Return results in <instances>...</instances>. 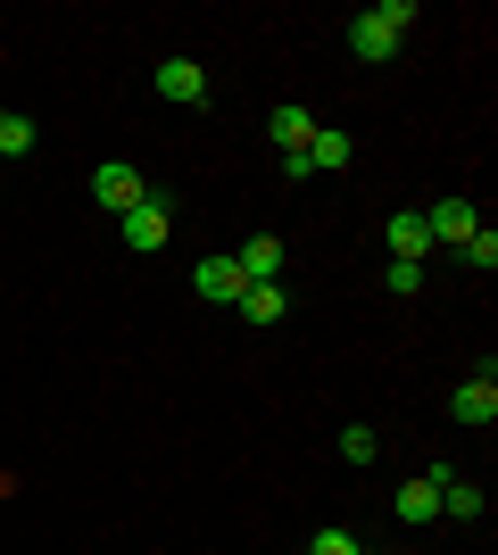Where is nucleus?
<instances>
[{
	"label": "nucleus",
	"instance_id": "2",
	"mask_svg": "<svg viewBox=\"0 0 498 555\" xmlns=\"http://www.w3.org/2000/svg\"><path fill=\"white\" fill-rule=\"evenodd\" d=\"M191 291H200V299H216V307H241L250 274H241V257H233V249H216V257H200V266H191Z\"/></svg>",
	"mask_w": 498,
	"mask_h": 555
},
{
	"label": "nucleus",
	"instance_id": "1",
	"mask_svg": "<svg viewBox=\"0 0 498 555\" xmlns=\"http://www.w3.org/2000/svg\"><path fill=\"white\" fill-rule=\"evenodd\" d=\"M407 25H416V0H382V9H366V17H349V50L366 59V67H382V59H399Z\"/></svg>",
	"mask_w": 498,
	"mask_h": 555
},
{
	"label": "nucleus",
	"instance_id": "15",
	"mask_svg": "<svg viewBox=\"0 0 498 555\" xmlns=\"http://www.w3.org/2000/svg\"><path fill=\"white\" fill-rule=\"evenodd\" d=\"M440 514H457V522H474V514H482V489H474V481H449V489H440Z\"/></svg>",
	"mask_w": 498,
	"mask_h": 555
},
{
	"label": "nucleus",
	"instance_id": "16",
	"mask_svg": "<svg viewBox=\"0 0 498 555\" xmlns=\"http://www.w3.org/2000/svg\"><path fill=\"white\" fill-rule=\"evenodd\" d=\"M457 257H465V266H474V274H490V266H498V232L482 224V232H474V241H465V249H457Z\"/></svg>",
	"mask_w": 498,
	"mask_h": 555
},
{
	"label": "nucleus",
	"instance_id": "12",
	"mask_svg": "<svg viewBox=\"0 0 498 555\" xmlns=\"http://www.w3.org/2000/svg\"><path fill=\"white\" fill-rule=\"evenodd\" d=\"M283 307H291V299H283V282H250V291H241V315H250L258 332H266V324H283Z\"/></svg>",
	"mask_w": 498,
	"mask_h": 555
},
{
	"label": "nucleus",
	"instance_id": "8",
	"mask_svg": "<svg viewBox=\"0 0 498 555\" xmlns=\"http://www.w3.org/2000/svg\"><path fill=\"white\" fill-rule=\"evenodd\" d=\"M382 241H391V257H407V266H424V257H432V232H424V216H416V208L391 216V224H382Z\"/></svg>",
	"mask_w": 498,
	"mask_h": 555
},
{
	"label": "nucleus",
	"instance_id": "3",
	"mask_svg": "<svg viewBox=\"0 0 498 555\" xmlns=\"http://www.w3.org/2000/svg\"><path fill=\"white\" fill-rule=\"evenodd\" d=\"M92 199H100V208H108V216H125V208H142V199H150V183H142V166H125V158H108V166H100V175H92Z\"/></svg>",
	"mask_w": 498,
	"mask_h": 555
},
{
	"label": "nucleus",
	"instance_id": "10",
	"mask_svg": "<svg viewBox=\"0 0 498 555\" xmlns=\"http://www.w3.org/2000/svg\"><path fill=\"white\" fill-rule=\"evenodd\" d=\"M233 257H241V274H250V282H283V241H274V232H258V241L233 249Z\"/></svg>",
	"mask_w": 498,
	"mask_h": 555
},
{
	"label": "nucleus",
	"instance_id": "14",
	"mask_svg": "<svg viewBox=\"0 0 498 555\" xmlns=\"http://www.w3.org/2000/svg\"><path fill=\"white\" fill-rule=\"evenodd\" d=\"M25 150H34V116L0 108V158H25Z\"/></svg>",
	"mask_w": 498,
	"mask_h": 555
},
{
	"label": "nucleus",
	"instance_id": "11",
	"mask_svg": "<svg viewBox=\"0 0 498 555\" xmlns=\"http://www.w3.org/2000/svg\"><path fill=\"white\" fill-rule=\"evenodd\" d=\"M308 141H316V116H308V108H291V100H283V108H274V150H283V158H299Z\"/></svg>",
	"mask_w": 498,
	"mask_h": 555
},
{
	"label": "nucleus",
	"instance_id": "19",
	"mask_svg": "<svg viewBox=\"0 0 498 555\" xmlns=\"http://www.w3.org/2000/svg\"><path fill=\"white\" fill-rule=\"evenodd\" d=\"M308 555H366V547H357L349 531H316V547H308Z\"/></svg>",
	"mask_w": 498,
	"mask_h": 555
},
{
	"label": "nucleus",
	"instance_id": "5",
	"mask_svg": "<svg viewBox=\"0 0 498 555\" xmlns=\"http://www.w3.org/2000/svg\"><path fill=\"white\" fill-rule=\"evenodd\" d=\"M424 232H432V249H465L482 232V216H474V199H440V208H424Z\"/></svg>",
	"mask_w": 498,
	"mask_h": 555
},
{
	"label": "nucleus",
	"instance_id": "6",
	"mask_svg": "<svg viewBox=\"0 0 498 555\" xmlns=\"http://www.w3.org/2000/svg\"><path fill=\"white\" fill-rule=\"evenodd\" d=\"M449 481H457L449 464H424V481H407V489H399V522H407V531L440 514V489H449Z\"/></svg>",
	"mask_w": 498,
	"mask_h": 555
},
{
	"label": "nucleus",
	"instance_id": "13",
	"mask_svg": "<svg viewBox=\"0 0 498 555\" xmlns=\"http://www.w3.org/2000/svg\"><path fill=\"white\" fill-rule=\"evenodd\" d=\"M299 158H308V175H316V166H349V133H332V125H316V141L299 150Z\"/></svg>",
	"mask_w": 498,
	"mask_h": 555
},
{
	"label": "nucleus",
	"instance_id": "18",
	"mask_svg": "<svg viewBox=\"0 0 498 555\" xmlns=\"http://www.w3.org/2000/svg\"><path fill=\"white\" fill-rule=\"evenodd\" d=\"M391 291H399V299H416V291H424V266H407V257H391Z\"/></svg>",
	"mask_w": 498,
	"mask_h": 555
},
{
	"label": "nucleus",
	"instance_id": "4",
	"mask_svg": "<svg viewBox=\"0 0 498 555\" xmlns=\"http://www.w3.org/2000/svg\"><path fill=\"white\" fill-rule=\"evenodd\" d=\"M117 224H125V249H166V241H175V216H166V199H158V191H150V199H142V208H125L117 216Z\"/></svg>",
	"mask_w": 498,
	"mask_h": 555
},
{
	"label": "nucleus",
	"instance_id": "17",
	"mask_svg": "<svg viewBox=\"0 0 498 555\" xmlns=\"http://www.w3.org/2000/svg\"><path fill=\"white\" fill-rule=\"evenodd\" d=\"M374 431H366V423H349V431H341V456H349V464H374Z\"/></svg>",
	"mask_w": 498,
	"mask_h": 555
},
{
	"label": "nucleus",
	"instance_id": "7",
	"mask_svg": "<svg viewBox=\"0 0 498 555\" xmlns=\"http://www.w3.org/2000/svg\"><path fill=\"white\" fill-rule=\"evenodd\" d=\"M449 415H457V423H474V431H482V423H498V382H490V373H482V382H457Z\"/></svg>",
	"mask_w": 498,
	"mask_h": 555
},
{
	"label": "nucleus",
	"instance_id": "9",
	"mask_svg": "<svg viewBox=\"0 0 498 555\" xmlns=\"http://www.w3.org/2000/svg\"><path fill=\"white\" fill-rule=\"evenodd\" d=\"M158 92H166V100H183V108H191V100H208V75H200V59H166V67H158Z\"/></svg>",
	"mask_w": 498,
	"mask_h": 555
}]
</instances>
